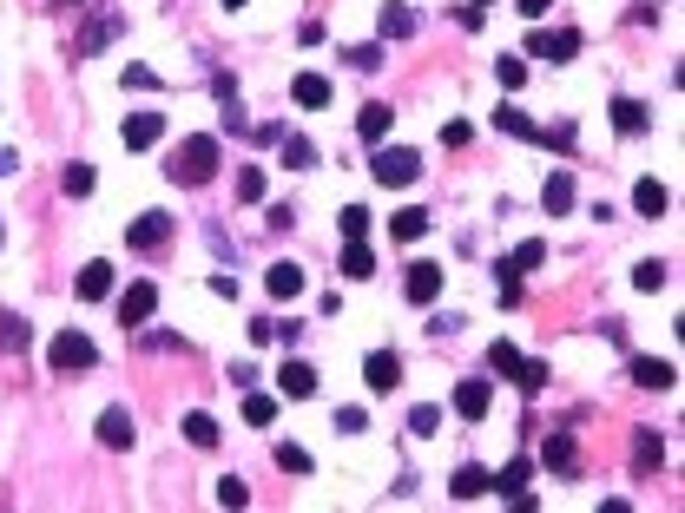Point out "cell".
Here are the masks:
<instances>
[{
	"instance_id": "cell-1",
	"label": "cell",
	"mask_w": 685,
	"mask_h": 513,
	"mask_svg": "<svg viewBox=\"0 0 685 513\" xmlns=\"http://www.w3.org/2000/svg\"><path fill=\"white\" fill-rule=\"evenodd\" d=\"M211 171H218V139H211V132H192V139L172 152V171H165V178H172V185H205Z\"/></svg>"
},
{
	"instance_id": "cell-2",
	"label": "cell",
	"mask_w": 685,
	"mask_h": 513,
	"mask_svg": "<svg viewBox=\"0 0 685 513\" xmlns=\"http://www.w3.org/2000/svg\"><path fill=\"white\" fill-rule=\"evenodd\" d=\"M47 362H53V375H80V369H93V362H99V349H93L86 329H60V336L47 342Z\"/></svg>"
},
{
	"instance_id": "cell-3",
	"label": "cell",
	"mask_w": 685,
	"mask_h": 513,
	"mask_svg": "<svg viewBox=\"0 0 685 513\" xmlns=\"http://www.w3.org/2000/svg\"><path fill=\"white\" fill-rule=\"evenodd\" d=\"M369 178H376V185H415V178H422V158H415V145H383V152L369 158Z\"/></svg>"
},
{
	"instance_id": "cell-4",
	"label": "cell",
	"mask_w": 685,
	"mask_h": 513,
	"mask_svg": "<svg viewBox=\"0 0 685 513\" xmlns=\"http://www.w3.org/2000/svg\"><path fill=\"white\" fill-rule=\"evenodd\" d=\"M119 33H126V14H119V7H106V14H93L80 27V60H93V53H106L112 40H119Z\"/></svg>"
},
{
	"instance_id": "cell-5",
	"label": "cell",
	"mask_w": 685,
	"mask_h": 513,
	"mask_svg": "<svg viewBox=\"0 0 685 513\" xmlns=\"http://www.w3.org/2000/svg\"><path fill=\"white\" fill-rule=\"evenodd\" d=\"M126 244L145 250V257H159V250L172 244V218H165V211H145L139 224H126Z\"/></svg>"
},
{
	"instance_id": "cell-6",
	"label": "cell",
	"mask_w": 685,
	"mask_h": 513,
	"mask_svg": "<svg viewBox=\"0 0 685 513\" xmlns=\"http://www.w3.org/2000/svg\"><path fill=\"white\" fill-rule=\"evenodd\" d=\"M363 382H369V395H396L402 356H396V349H369V356H363Z\"/></svg>"
},
{
	"instance_id": "cell-7",
	"label": "cell",
	"mask_w": 685,
	"mask_h": 513,
	"mask_svg": "<svg viewBox=\"0 0 685 513\" xmlns=\"http://www.w3.org/2000/svg\"><path fill=\"white\" fill-rule=\"evenodd\" d=\"M527 53L534 60H580V33L574 27H534V40H527Z\"/></svg>"
},
{
	"instance_id": "cell-8",
	"label": "cell",
	"mask_w": 685,
	"mask_h": 513,
	"mask_svg": "<svg viewBox=\"0 0 685 513\" xmlns=\"http://www.w3.org/2000/svg\"><path fill=\"white\" fill-rule=\"evenodd\" d=\"M119 139H126V152H152V145L165 139V112H132V119L119 125Z\"/></svg>"
},
{
	"instance_id": "cell-9",
	"label": "cell",
	"mask_w": 685,
	"mask_h": 513,
	"mask_svg": "<svg viewBox=\"0 0 685 513\" xmlns=\"http://www.w3.org/2000/svg\"><path fill=\"white\" fill-rule=\"evenodd\" d=\"M152 310H159V290H152L145 277L119 296V323H126V329H145V323H152Z\"/></svg>"
},
{
	"instance_id": "cell-10",
	"label": "cell",
	"mask_w": 685,
	"mask_h": 513,
	"mask_svg": "<svg viewBox=\"0 0 685 513\" xmlns=\"http://www.w3.org/2000/svg\"><path fill=\"white\" fill-rule=\"evenodd\" d=\"M132 435H139V428H132V408H106V415H99V441H106L112 454H126Z\"/></svg>"
},
{
	"instance_id": "cell-11",
	"label": "cell",
	"mask_w": 685,
	"mask_h": 513,
	"mask_svg": "<svg viewBox=\"0 0 685 513\" xmlns=\"http://www.w3.org/2000/svg\"><path fill=\"white\" fill-rule=\"evenodd\" d=\"M402 290H409V303H435V296H442V270H435V264H409V270H402Z\"/></svg>"
},
{
	"instance_id": "cell-12",
	"label": "cell",
	"mask_w": 685,
	"mask_h": 513,
	"mask_svg": "<svg viewBox=\"0 0 685 513\" xmlns=\"http://www.w3.org/2000/svg\"><path fill=\"white\" fill-rule=\"evenodd\" d=\"M277 389H284L290 402H310V395H317V369H310V362H284V369H277Z\"/></svg>"
},
{
	"instance_id": "cell-13",
	"label": "cell",
	"mask_w": 685,
	"mask_h": 513,
	"mask_svg": "<svg viewBox=\"0 0 685 513\" xmlns=\"http://www.w3.org/2000/svg\"><path fill=\"white\" fill-rule=\"evenodd\" d=\"M633 382H639V389H659V395H666L672 382H679V369H672V362H659V356H633Z\"/></svg>"
},
{
	"instance_id": "cell-14",
	"label": "cell",
	"mask_w": 685,
	"mask_h": 513,
	"mask_svg": "<svg viewBox=\"0 0 685 513\" xmlns=\"http://www.w3.org/2000/svg\"><path fill=\"white\" fill-rule=\"evenodd\" d=\"M541 204H547V218H567L574 211V171H554L541 185Z\"/></svg>"
},
{
	"instance_id": "cell-15",
	"label": "cell",
	"mask_w": 685,
	"mask_h": 513,
	"mask_svg": "<svg viewBox=\"0 0 685 513\" xmlns=\"http://www.w3.org/2000/svg\"><path fill=\"white\" fill-rule=\"evenodd\" d=\"M264 290H271L277 303H297V296H303V270L297 264H271V270H264Z\"/></svg>"
},
{
	"instance_id": "cell-16",
	"label": "cell",
	"mask_w": 685,
	"mask_h": 513,
	"mask_svg": "<svg viewBox=\"0 0 685 513\" xmlns=\"http://www.w3.org/2000/svg\"><path fill=\"white\" fill-rule=\"evenodd\" d=\"M488 408H494V389H488V382H462V389H455V415H462V421H481Z\"/></svg>"
},
{
	"instance_id": "cell-17",
	"label": "cell",
	"mask_w": 685,
	"mask_h": 513,
	"mask_svg": "<svg viewBox=\"0 0 685 513\" xmlns=\"http://www.w3.org/2000/svg\"><path fill=\"white\" fill-rule=\"evenodd\" d=\"M666 204H672V191L659 185V178H639V185H633V211H639V218H666Z\"/></svg>"
},
{
	"instance_id": "cell-18",
	"label": "cell",
	"mask_w": 685,
	"mask_h": 513,
	"mask_svg": "<svg viewBox=\"0 0 685 513\" xmlns=\"http://www.w3.org/2000/svg\"><path fill=\"white\" fill-rule=\"evenodd\" d=\"M376 33H383V40H409V33H415V7H402V0H389L383 14H376Z\"/></svg>"
},
{
	"instance_id": "cell-19",
	"label": "cell",
	"mask_w": 685,
	"mask_h": 513,
	"mask_svg": "<svg viewBox=\"0 0 685 513\" xmlns=\"http://www.w3.org/2000/svg\"><path fill=\"white\" fill-rule=\"evenodd\" d=\"M389 125H396V112H389L383 99H376V106H363V112H356V132H363L369 145H383V139H389Z\"/></svg>"
},
{
	"instance_id": "cell-20",
	"label": "cell",
	"mask_w": 685,
	"mask_h": 513,
	"mask_svg": "<svg viewBox=\"0 0 685 513\" xmlns=\"http://www.w3.org/2000/svg\"><path fill=\"white\" fill-rule=\"evenodd\" d=\"M80 296H86V303H106V296H112V264L93 257V264L80 270Z\"/></svg>"
},
{
	"instance_id": "cell-21",
	"label": "cell",
	"mask_w": 685,
	"mask_h": 513,
	"mask_svg": "<svg viewBox=\"0 0 685 513\" xmlns=\"http://www.w3.org/2000/svg\"><path fill=\"white\" fill-rule=\"evenodd\" d=\"M297 106L323 112V106H330V79H323V73H297Z\"/></svg>"
},
{
	"instance_id": "cell-22",
	"label": "cell",
	"mask_w": 685,
	"mask_h": 513,
	"mask_svg": "<svg viewBox=\"0 0 685 513\" xmlns=\"http://www.w3.org/2000/svg\"><path fill=\"white\" fill-rule=\"evenodd\" d=\"M659 461H666V448H659V435H653V428H633V467H639V474H653Z\"/></svg>"
},
{
	"instance_id": "cell-23",
	"label": "cell",
	"mask_w": 685,
	"mask_h": 513,
	"mask_svg": "<svg viewBox=\"0 0 685 513\" xmlns=\"http://www.w3.org/2000/svg\"><path fill=\"white\" fill-rule=\"evenodd\" d=\"M448 494H455V500H481V494H488V467H455Z\"/></svg>"
},
{
	"instance_id": "cell-24",
	"label": "cell",
	"mask_w": 685,
	"mask_h": 513,
	"mask_svg": "<svg viewBox=\"0 0 685 513\" xmlns=\"http://www.w3.org/2000/svg\"><path fill=\"white\" fill-rule=\"evenodd\" d=\"M185 441H192V448H218L224 435H218V421H211L205 408H192V415H185Z\"/></svg>"
},
{
	"instance_id": "cell-25",
	"label": "cell",
	"mask_w": 685,
	"mask_h": 513,
	"mask_svg": "<svg viewBox=\"0 0 685 513\" xmlns=\"http://www.w3.org/2000/svg\"><path fill=\"white\" fill-rule=\"evenodd\" d=\"M527 474H534V461H521V454H514V461L508 467H501V474H488V487H501V494H521V487H527Z\"/></svg>"
},
{
	"instance_id": "cell-26",
	"label": "cell",
	"mask_w": 685,
	"mask_h": 513,
	"mask_svg": "<svg viewBox=\"0 0 685 513\" xmlns=\"http://www.w3.org/2000/svg\"><path fill=\"white\" fill-rule=\"evenodd\" d=\"M646 119H653V112L639 106V99H613V125H620L626 139H633V132H646Z\"/></svg>"
},
{
	"instance_id": "cell-27",
	"label": "cell",
	"mask_w": 685,
	"mask_h": 513,
	"mask_svg": "<svg viewBox=\"0 0 685 513\" xmlns=\"http://www.w3.org/2000/svg\"><path fill=\"white\" fill-rule=\"evenodd\" d=\"M521 362H527V356L514 349L508 336H501V342H488V369H494V375H521Z\"/></svg>"
},
{
	"instance_id": "cell-28",
	"label": "cell",
	"mask_w": 685,
	"mask_h": 513,
	"mask_svg": "<svg viewBox=\"0 0 685 513\" xmlns=\"http://www.w3.org/2000/svg\"><path fill=\"white\" fill-rule=\"evenodd\" d=\"M244 421H251V428H271V421H277V395H244Z\"/></svg>"
},
{
	"instance_id": "cell-29",
	"label": "cell",
	"mask_w": 685,
	"mask_h": 513,
	"mask_svg": "<svg viewBox=\"0 0 685 513\" xmlns=\"http://www.w3.org/2000/svg\"><path fill=\"white\" fill-rule=\"evenodd\" d=\"M336 224H343V244H363V237H369V211H363V204H343V218H336Z\"/></svg>"
},
{
	"instance_id": "cell-30",
	"label": "cell",
	"mask_w": 685,
	"mask_h": 513,
	"mask_svg": "<svg viewBox=\"0 0 685 513\" xmlns=\"http://www.w3.org/2000/svg\"><path fill=\"white\" fill-rule=\"evenodd\" d=\"M541 461H547V467H560V474H574V441H567V435H547Z\"/></svg>"
},
{
	"instance_id": "cell-31",
	"label": "cell",
	"mask_w": 685,
	"mask_h": 513,
	"mask_svg": "<svg viewBox=\"0 0 685 513\" xmlns=\"http://www.w3.org/2000/svg\"><path fill=\"white\" fill-rule=\"evenodd\" d=\"M666 277H672V270L659 264V257H646V264L633 270V290H646V296H653V290H666Z\"/></svg>"
},
{
	"instance_id": "cell-32",
	"label": "cell",
	"mask_w": 685,
	"mask_h": 513,
	"mask_svg": "<svg viewBox=\"0 0 685 513\" xmlns=\"http://www.w3.org/2000/svg\"><path fill=\"white\" fill-rule=\"evenodd\" d=\"M494 79H501L508 93H521V86H527V60H514V53H501V60H494Z\"/></svg>"
},
{
	"instance_id": "cell-33",
	"label": "cell",
	"mask_w": 685,
	"mask_h": 513,
	"mask_svg": "<svg viewBox=\"0 0 685 513\" xmlns=\"http://www.w3.org/2000/svg\"><path fill=\"white\" fill-rule=\"evenodd\" d=\"M60 185H66V198H93V185H99V178H93V165H66V178H60Z\"/></svg>"
},
{
	"instance_id": "cell-34",
	"label": "cell",
	"mask_w": 685,
	"mask_h": 513,
	"mask_svg": "<svg viewBox=\"0 0 685 513\" xmlns=\"http://www.w3.org/2000/svg\"><path fill=\"white\" fill-rule=\"evenodd\" d=\"M508 264H514V270H541V264H547V244H541V237H527V244H514Z\"/></svg>"
},
{
	"instance_id": "cell-35",
	"label": "cell",
	"mask_w": 685,
	"mask_h": 513,
	"mask_svg": "<svg viewBox=\"0 0 685 513\" xmlns=\"http://www.w3.org/2000/svg\"><path fill=\"white\" fill-rule=\"evenodd\" d=\"M494 296H501L508 310L521 303V270H514V264H501V270H494Z\"/></svg>"
},
{
	"instance_id": "cell-36",
	"label": "cell",
	"mask_w": 685,
	"mask_h": 513,
	"mask_svg": "<svg viewBox=\"0 0 685 513\" xmlns=\"http://www.w3.org/2000/svg\"><path fill=\"white\" fill-rule=\"evenodd\" d=\"M396 237H402V244L429 237V211H396Z\"/></svg>"
},
{
	"instance_id": "cell-37",
	"label": "cell",
	"mask_w": 685,
	"mask_h": 513,
	"mask_svg": "<svg viewBox=\"0 0 685 513\" xmlns=\"http://www.w3.org/2000/svg\"><path fill=\"white\" fill-rule=\"evenodd\" d=\"M277 145H284V165H290V171H303L310 158H317V145H310V139H290V132H284Z\"/></svg>"
},
{
	"instance_id": "cell-38",
	"label": "cell",
	"mask_w": 685,
	"mask_h": 513,
	"mask_svg": "<svg viewBox=\"0 0 685 513\" xmlns=\"http://www.w3.org/2000/svg\"><path fill=\"white\" fill-rule=\"evenodd\" d=\"M409 428H415V435H435V428H442V408H435V402H415V408H409Z\"/></svg>"
},
{
	"instance_id": "cell-39",
	"label": "cell",
	"mask_w": 685,
	"mask_h": 513,
	"mask_svg": "<svg viewBox=\"0 0 685 513\" xmlns=\"http://www.w3.org/2000/svg\"><path fill=\"white\" fill-rule=\"evenodd\" d=\"M218 507H251V487H244L238 474H224V481H218Z\"/></svg>"
},
{
	"instance_id": "cell-40",
	"label": "cell",
	"mask_w": 685,
	"mask_h": 513,
	"mask_svg": "<svg viewBox=\"0 0 685 513\" xmlns=\"http://www.w3.org/2000/svg\"><path fill=\"white\" fill-rule=\"evenodd\" d=\"M369 270H376L369 244H350V250H343V277H369Z\"/></svg>"
},
{
	"instance_id": "cell-41",
	"label": "cell",
	"mask_w": 685,
	"mask_h": 513,
	"mask_svg": "<svg viewBox=\"0 0 685 513\" xmlns=\"http://www.w3.org/2000/svg\"><path fill=\"white\" fill-rule=\"evenodd\" d=\"M264 171H238V204H264Z\"/></svg>"
},
{
	"instance_id": "cell-42",
	"label": "cell",
	"mask_w": 685,
	"mask_h": 513,
	"mask_svg": "<svg viewBox=\"0 0 685 513\" xmlns=\"http://www.w3.org/2000/svg\"><path fill=\"white\" fill-rule=\"evenodd\" d=\"M277 467H284V474H310V454H303L297 441H284V448H277Z\"/></svg>"
},
{
	"instance_id": "cell-43",
	"label": "cell",
	"mask_w": 685,
	"mask_h": 513,
	"mask_svg": "<svg viewBox=\"0 0 685 513\" xmlns=\"http://www.w3.org/2000/svg\"><path fill=\"white\" fill-rule=\"evenodd\" d=\"M514 382H521L527 395H541V389H547V362H521V375H514Z\"/></svg>"
},
{
	"instance_id": "cell-44",
	"label": "cell",
	"mask_w": 685,
	"mask_h": 513,
	"mask_svg": "<svg viewBox=\"0 0 685 513\" xmlns=\"http://www.w3.org/2000/svg\"><path fill=\"white\" fill-rule=\"evenodd\" d=\"M336 428H343V435H363V428H369V408H336Z\"/></svg>"
},
{
	"instance_id": "cell-45",
	"label": "cell",
	"mask_w": 685,
	"mask_h": 513,
	"mask_svg": "<svg viewBox=\"0 0 685 513\" xmlns=\"http://www.w3.org/2000/svg\"><path fill=\"white\" fill-rule=\"evenodd\" d=\"M27 342V329H20V316H0V349H20Z\"/></svg>"
},
{
	"instance_id": "cell-46",
	"label": "cell",
	"mask_w": 685,
	"mask_h": 513,
	"mask_svg": "<svg viewBox=\"0 0 685 513\" xmlns=\"http://www.w3.org/2000/svg\"><path fill=\"white\" fill-rule=\"evenodd\" d=\"M343 60H350V66H363V73H376V60H383V47H350Z\"/></svg>"
},
{
	"instance_id": "cell-47",
	"label": "cell",
	"mask_w": 685,
	"mask_h": 513,
	"mask_svg": "<svg viewBox=\"0 0 685 513\" xmlns=\"http://www.w3.org/2000/svg\"><path fill=\"white\" fill-rule=\"evenodd\" d=\"M132 86H159V73H152V66H126V93Z\"/></svg>"
},
{
	"instance_id": "cell-48",
	"label": "cell",
	"mask_w": 685,
	"mask_h": 513,
	"mask_svg": "<svg viewBox=\"0 0 685 513\" xmlns=\"http://www.w3.org/2000/svg\"><path fill=\"white\" fill-rule=\"evenodd\" d=\"M514 7H521V14H527V20H541V14H547V7H554V0H514Z\"/></svg>"
},
{
	"instance_id": "cell-49",
	"label": "cell",
	"mask_w": 685,
	"mask_h": 513,
	"mask_svg": "<svg viewBox=\"0 0 685 513\" xmlns=\"http://www.w3.org/2000/svg\"><path fill=\"white\" fill-rule=\"evenodd\" d=\"M0 178H14V152H0Z\"/></svg>"
},
{
	"instance_id": "cell-50",
	"label": "cell",
	"mask_w": 685,
	"mask_h": 513,
	"mask_svg": "<svg viewBox=\"0 0 685 513\" xmlns=\"http://www.w3.org/2000/svg\"><path fill=\"white\" fill-rule=\"evenodd\" d=\"M224 7H231V14H238V7H244V0H224Z\"/></svg>"
},
{
	"instance_id": "cell-51",
	"label": "cell",
	"mask_w": 685,
	"mask_h": 513,
	"mask_svg": "<svg viewBox=\"0 0 685 513\" xmlns=\"http://www.w3.org/2000/svg\"><path fill=\"white\" fill-rule=\"evenodd\" d=\"M468 7H488V0H468Z\"/></svg>"
},
{
	"instance_id": "cell-52",
	"label": "cell",
	"mask_w": 685,
	"mask_h": 513,
	"mask_svg": "<svg viewBox=\"0 0 685 513\" xmlns=\"http://www.w3.org/2000/svg\"><path fill=\"white\" fill-rule=\"evenodd\" d=\"M60 7H73V0H60Z\"/></svg>"
}]
</instances>
